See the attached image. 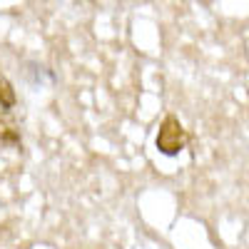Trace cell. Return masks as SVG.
Returning a JSON list of instances; mask_svg holds the SVG:
<instances>
[{
    "mask_svg": "<svg viewBox=\"0 0 249 249\" xmlns=\"http://www.w3.org/2000/svg\"><path fill=\"white\" fill-rule=\"evenodd\" d=\"M187 142H190V135H187V130L182 127V122L175 115H167L162 120L160 130H157V137H155V144H157L160 155L175 157L187 147Z\"/></svg>",
    "mask_w": 249,
    "mask_h": 249,
    "instance_id": "6da1fadb",
    "label": "cell"
},
{
    "mask_svg": "<svg viewBox=\"0 0 249 249\" xmlns=\"http://www.w3.org/2000/svg\"><path fill=\"white\" fill-rule=\"evenodd\" d=\"M13 105H15V90L10 85V80L5 75H0V107L10 110Z\"/></svg>",
    "mask_w": 249,
    "mask_h": 249,
    "instance_id": "7a4b0ae2",
    "label": "cell"
},
{
    "mask_svg": "<svg viewBox=\"0 0 249 249\" xmlns=\"http://www.w3.org/2000/svg\"><path fill=\"white\" fill-rule=\"evenodd\" d=\"M0 142L3 144H20V132L13 127V124H0Z\"/></svg>",
    "mask_w": 249,
    "mask_h": 249,
    "instance_id": "3957f363",
    "label": "cell"
}]
</instances>
